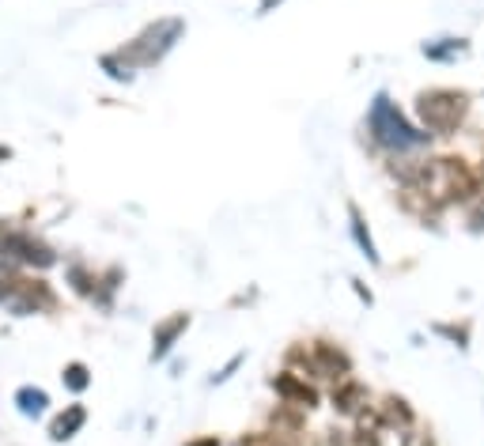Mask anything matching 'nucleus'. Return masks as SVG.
I'll list each match as a JSON object with an SVG mask.
<instances>
[{
	"label": "nucleus",
	"mask_w": 484,
	"mask_h": 446,
	"mask_svg": "<svg viewBox=\"0 0 484 446\" xmlns=\"http://www.w3.org/2000/svg\"><path fill=\"white\" fill-rule=\"evenodd\" d=\"M15 401H20V408L27 416H38L42 408H45V394L42 389H20V397H15Z\"/></svg>",
	"instance_id": "2"
},
{
	"label": "nucleus",
	"mask_w": 484,
	"mask_h": 446,
	"mask_svg": "<svg viewBox=\"0 0 484 446\" xmlns=\"http://www.w3.org/2000/svg\"><path fill=\"white\" fill-rule=\"evenodd\" d=\"M80 424H83V408H69V416H61V420L53 424V439H69Z\"/></svg>",
	"instance_id": "1"
},
{
	"label": "nucleus",
	"mask_w": 484,
	"mask_h": 446,
	"mask_svg": "<svg viewBox=\"0 0 484 446\" xmlns=\"http://www.w3.org/2000/svg\"><path fill=\"white\" fill-rule=\"evenodd\" d=\"M69 386L83 389V386H87V371H83V367H69Z\"/></svg>",
	"instance_id": "3"
}]
</instances>
